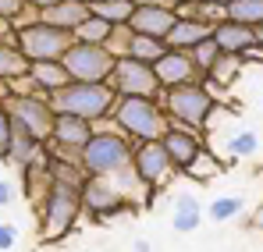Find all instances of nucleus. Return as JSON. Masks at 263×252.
<instances>
[{
  "label": "nucleus",
  "instance_id": "nucleus-35",
  "mask_svg": "<svg viewBox=\"0 0 263 252\" xmlns=\"http://www.w3.org/2000/svg\"><path fill=\"white\" fill-rule=\"evenodd\" d=\"M14 199H18V185H14L11 178H0V210L11 206Z\"/></svg>",
  "mask_w": 263,
  "mask_h": 252
},
{
  "label": "nucleus",
  "instance_id": "nucleus-20",
  "mask_svg": "<svg viewBox=\"0 0 263 252\" xmlns=\"http://www.w3.org/2000/svg\"><path fill=\"white\" fill-rule=\"evenodd\" d=\"M214 25H203V22H192V18H178V25L167 36V50H192L203 40H210Z\"/></svg>",
  "mask_w": 263,
  "mask_h": 252
},
{
  "label": "nucleus",
  "instance_id": "nucleus-5",
  "mask_svg": "<svg viewBox=\"0 0 263 252\" xmlns=\"http://www.w3.org/2000/svg\"><path fill=\"white\" fill-rule=\"evenodd\" d=\"M132 142L118 128H96L82 149V167L89 178H118L132 167Z\"/></svg>",
  "mask_w": 263,
  "mask_h": 252
},
{
  "label": "nucleus",
  "instance_id": "nucleus-28",
  "mask_svg": "<svg viewBox=\"0 0 263 252\" xmlns=\"http://www.w3.org/2000/svg\"><path fill=\"white\" fill-rule=\"evenodd\" d=\"M132 40H135V32H132L128 22H125V25H110V32H107V40H103V50L121 61V57H128Z\"/></svg>",
  "mask_w": 263,
  "mask_h": 252
},
{
  "label": "nucleus",
  "instance_id": "nucleus-16",
  "mask_svg": "<svg viewBox=\"0 0 263 252\" xmlns=\"http://www.w3.org/2000/svg\"><path fill=\"white\" fill-rule=\"evenodd\" d=\"M210 40L217 43L220 53H246L249 46H256V29H249V25H242V22L224 18V22L214 25Z\"/></svg>",
  "mask_w": 263,
  "mask_h": 252
},
{
  "label": "nucleus",
  "instance_id": "nucleus-17",
  "mask_svg": "<svg viewBox=\"0 0 263 252\" xmlns=\"http://www.w3.org/2000/svg\"><path fill=\"white\" fill-rule=\"evenodd\" d=\"M89 14H92V11H89L82 0H61V4L40 11V22H43V25H53V29H64V32L75 36V29L86 22Z\"/></svg>",
  "mask_w": 263,
  "mask_h": 252
},
{
  "label": "nucleus",
  "instance_id": "nucleus-39",
  "mask_svg": "<svg viewBox=\"0 0 263 252\" xmlns=\"http://www.w3.org/2000/svg\"><path fill=\"white\" fill-rule=\"evenodd\" d=\"M22 4H32V7L43 11V7H53V4H61V0H22Z\"/></svg>",
  "mask_w": 263,
  "mask_h": 252
},
{
  "label": "nucleus",
  "instance_id": "nucleus-2",
  "mask_svg": "<svg viewBox=\"0 0 263 252\" xmlns=\"http://www.w3.org/2000/svg\"><path fill=\"white\" fill-rule=\"evenodd\" d=\"M110 125L121 135H128L132 142H160L164 131L171 128V118L164 114L160 100H146V96H118Z\"/></svg>",
  "mask_w": 263,
  "mask_h": 252
},
{
  "label": "nucleus",
  "instance_id": "nucleus-21",
  "mask_svg": "<svg viewBox=\"0 0 263 252\" xmlns=\"http://www.w3.org/2000/svg\"><path fill=\"white\" fill-rule=\"evenodd\" d=\"M29 75L36 79V85L43 89L46 96L61 92L64 85L71 82V75H68V68H64L61 61H36V64H29Z\"/></svg>",
  "mask_w": 263,
  "mask_h": 252
},
{
  "label": "nucleus",
  "instance_id": "nucleus-25",
  "mask_svg": "<svg viewBox=\"0 0 263 252\" xmlns=\"http://www.w3.org/2000/svg\"><path fill=\"white\" fill-rule=\"evenodd\" d=\"M164 53H167V43L153 40V36H135L132 40V50H128L132 61H142V64H157Z\"/></svg>",
  "mask_w": 263,
  "mask_h": 252
},
{
  "label": "nucleus",
  "instance_id": "nucleus-10",
  "mask_svg": "<svg viewBox=\"0 0 263 252\" xmlns=\"http://www.w3.org/2000/svg\"><path fill=\"white\" fill-rule=\"evenodd\" d=\"M107 85L114 89V96H146V100L160 96V79H157L153 64H142V61H132V57H121L114 64Z\"/></svg>",
  "mask_w": 263,
  "mask_h": 252
},
{
  "label": "nucleus",
  "instance_id": "nucleus-12",
  "mask_svg": "<svg viewBox=\"0 0 263 252\" xmlns=\"http://www.w3.org/2000/svg\"><path fill=\"white\" fill-rule=\"evenodd\" d=\"M157 79H160V89H178V85H196L206 82V75L196 68L192 53L189 50H167L157 64H153Z\"/></svg>",
  "mask_w": 263,
  "mask_h": 252
},
{
  "label": "nucleus",
  "instance_id": "nucleus-4",
  "mask_svg": "<svg viewBox=\"0 0 263 252\" xmlns=\"http://www.w3.org/2000/svg\"><path fill=\"white\" fill-rule=\"evenodd\" d=\"M160 107L171 118V125L192 128V131H206L214 110H217V96L203 82L196 85H178V89H160Z\"/></svg>",
  "mask_w": 263,
  "mask_h": 252
},
{
  "label": "nucleus",
  "instance_id": "nucleus-27",
  "mask_svg": "<svg viewBox=\"0 0 263 252\" xmlns=\"http://www.w3.org/2000/svg\"><path fill=\"white\" fill-rule=\"evenodd\" d=\"M228 18L231 22H242L249 29H260L263 25V0H235L228 7Z\"/></svg>",
  "mask_w": 263,
  "mask_h": 252
},
{
  "label": "nucleus",
  "instance_id": "nucleus-19",
  "mask_svg": "<svg viewBox=\"0 0 263 252\" xmlns=\"http://www.w3.org/2000/svg\"><path fill=\"white\" fill-rule=\"evenodd\" d=\"M203 220H206V210H203V203H199L196 196L181 192V196L175 199V217H171V227H175L178 235H189V231H196Z\"/></svg>",
  "mask_w": 263,
  "mask_h": 252
},
{
  "label": "nucleus",
  "instance_id": "nucleus-23",
  "mask_svg": "<svg viewBox=\"0 0 263 252\" xmlns=\"http://www.w3.org/2000/svg\"><path fill=\"white\" fill-rule=\"evenodd\" d=\"M18 75H29V61L22 57L18 40L7 36V40H0V79L11 82V79H18Z\"/></svg>",
  "mask_w": 263,
  "mask_h": 252
},
{
  "label": "nucleus",
  "instance_id": "nucleus-26",
  "mask_svg": "<svg viewBox=\"0 0 263 252\" xmlns=\"http://www.w3.org/2000/svg\"><path fill=\"white\" fill-rule=\"evenodd\" d=\"M96 18H103L107 25H125L132 18V11H135V4L132 0H103V4H96V7H89Z\"/></svg>",
  "mask_w": 263,
  "mask_h": 252
},
{
  "label": "nucleus",
  "instance_id": "nucleus-33",
  "mask_svg": "<svg viewBox=\"0 0 263 252\" xmlns=\"http://www.w3.org/2000/svg\"><path fill=\"white\" fill-rule=\"evenodd\" d=\"M7 142H11V110L0 103V160L7 157Z\"/></svg>",
  "mask_w": 263,
  "mask_h": 252
},
{
  "label": "nucleus",
  "instance_id": "nucleus-34",
  "mask_svg": "<svg viewBox=\"0 0 263 252\" xmlns=\"http://www.w3.org/2000/svg\"><path fill=\"white\" fill-rule=\"evenodd\" d=\"M14 245H18V227L7 224V220H0V252H11Z\"/></svg>",
  "mask_w": 263,
  "mask_h": 252
},
{
  "label": "nucleus",
  "instance_id": "nucleus-43",
  "mask_svg": "<svg viewBox=\"0 0 263 252\" xmlns=\"http://www.w3.org/2000/svg\"><path fill=\"white\" fill-rule=\"evenodd\" d=\"M256 46H263V25L256 29Z\"/></svg>",
  "mask_w": 263,
  "mask_h": 252
},
{
  "label": "nucleus",
  "instance_id": "nucleus-29",
  "mask_svg": "<svg viewBox=\"0 0 263 252\" xmlns=\"http://www.w3.org/2000/svg\"><path fill=\"white\" fill-rule=\"evenodd\" d=\"M242 210H246L242 196H217V199L206 206V217H210L214 224H224V220H235Z\"/></svg>",
  "mask_w": 263,
  "mask_h": 252
},
{
  "label": "nucleus",
  "instance_id": "nucleus-1",
  "mask_svg": "<svg viewBox=\"0 0 263 252\" xmlns=\"http://www.w3.org/2000/svg\"><path fill=\"white\" fill-rule=\"evenodd\" d=\"M36 210V231H40V242L43 245H57L64 242L79 220H82V199H79V188H68V185H50L46 196L32 206Z\"/></svg>",
  "mask_w": 263,
  "mask_h": 252
},
{
  "label": "nucleus",
  "instance_id": "nucleus-9",
  "mask_svg": "<svg viewBox=\"0 0 263 252\" xmlns=\"http://www.w3.org/2000/svg\"><path fill=\"white\" fill-rule=\"evenodd\" d=\"M61 64L68 68L71 82H107L118 57H110L103 46H92V43H71Z\"/></svg>",
  "mask_w": 263,
  "mask_h": 252
},
{
  "label": "nucleus",
  "instance_id": "nucleus-30",
  "mask_svg": "<svg viewBox=\"0 0 263 252\" xmlns=\"http://www.w3.org/2000/svg\"><path fill=\"white\" fill-rule=\"evenodd\" d=\"M107 32H110V25L103 22V18H96V14H89L86 22L75 29V43H92V46H103L107 40Z\"/></svg>",
  "mask_w": 263,
  "mask_h": 252
},
{
  "label": "nucleus",
  "instance_id": "nucleus-44",
  "mask_svg": "<svg viewBox=\"0 0 263 252\" xmlns=\"http://www.w3.org/2000/svg\"><path fill=\"white\" fill-rule=\"evenodd\" d=\"M82 4H86V7H96V4H103V0H82Z\"/></svg>",
  "mask_w": 263,
  "mask_h": 252
},
{
  "label": "nucleus",
  "instance_id": "nucleus-15",
  "mask_svg": "<svg viewBox=\"0 0 263 252\" xmlns=\"http://www.w3.org/2000/svg\"><path fill=\"white\" fill-rule=\"evenodd\" d=\"M50 185H53V178H50V160H46V153H40L36 160H29V164L18 167V188H22V196H25L32 206L46 196Z\"/></svg>",
  "mask_w": 263,
  "mask_h": 252
},
{
  "label": "nucleus",
  "instance_id": "nucleus-13",
  "mask_svg": "<svg viewBox=\"0 0 263 252\" xmlns=\"http://www.w3.org/2000/svg\"><path fill=\"white\" fill-rule=\"evenodd\" d=\"M160 146H164V153L171 157V164H175V170L181 174V170H185L189 164H192V160H196V157H199V149H203L206 142H203V131H192V128L171 125L167 131H164Z\"/></svg>",
  "mask_w": 263,
  "mask_h": 252
},
{
  "label": "nucleus",
  "instance_id": "nucleus-3",
  "mask_svg": "<svg viewBox=\"0 0 263 252\" xmlns=\"http://www.w3.org/2000/svg\"><path fill=\"white\" fill-rule=\"evenodd\" d=\"M50 103L57 114H71V118L100 125V121H110L118 96L107 82H68L61 92L50 96Z\"/></svg>",
  "mask_w": 263,
  "mask_h": 252
},
{
  "label": "nucleus",
  "instance_id": "nucleus-41",
  "mask_svg": "<svg viewBox=\"0 0 263 252\" xmlns=\"http://www.w3.org/2000/svg\"><path fill=\"white\" fill-rule=\"evenodd\" d=\"M135 252H149V242H146V238H139V242H135Z\"/></svg>",
  "mask_w": 263,
  "mask_h": 252
},
{
  "label": "nucleus",
  "instance_id": "nucleus-24",
  "mask_svg": "<svg viewBox=\"0 0 263 252\" xmlns=\"http://www.w3.org/2000/svg\"><path fill=\"white\" fill-rule=\"evenodd\" d=\"M46 160H50V178H53V185H68V188H79V192H82V185H86V178H89L82 164H75V160H57V157H50V153H46Z\"/></svg>",
  "mask_w": 263,
  "mask_h": 252
},
{
  "label": "nucleus",
  "instance_id": "nucleus-8",
  "mask_svg": "<svg viewBox=\"0 0 263 252\" xmlns=\"http://www.w3.org/2000/svg\"><path fill=\"white\" fill-rule=\"evenodd\" d=\"M14 40H18L22 57H25L29 64H36V61H61V57L68 53V46L75 43V36L64 32V29H53V25L36 22V25H29V29H18Z\"/></svg>",
  "mask_w": 263,
  "mask_h": 252
},
{
  "label": "nucleus",
  "instance_id": "nucleus-40",
  "mask_svg": "<svg viewBox=\"0 0 263 252\" xmlns=\"http://www.w3.org/2000/svg\"><path fill=\"white\" fill-rule=\"evenodd\" d=\"M203 4H214V7H224V11H228V7H231L235 0H203Z\"/></svg>",
  "mask_w": 263,
  "mask_h": 252
},
{
  "label": "nucleus",
  "instance_id": "nucleus-31",
  "mask_svg": "<svg viewBox=\"0 0 263 252\" xmlns=\"http://www.w3.org/2000/svg\"><path fill=\"white\" fill-rule=\"evenodd\" d=\"M260 149V139H256V131H235L231 139H228V153L235 157V160H249L253 153Z\"/></svg>",
  "mask_w": 263,
  "mask_h": 252
},
{
  "label": "nucleus",
  "instance_id": "nucleus-36",
  "mask_svg": "<svg viewBox=\"0 0 263 252\" xmlns=\"http://www.w3.org/2000/svg\"><path fill=\"white\" fill-rule=\"evenodd\" d=\"M22 7H25V4H22V0H0V14H4V18H7V22H14V18H18V11H22Z\"/></svg>",
  "mask_w": 263,
  "mask_h": 252
},
{
  "label": "nucleus",
  "instance_id": "nucleus-6",
  "mask_svg": "<svg viewBox=\"0 0 263 252\" xmlns=\"http://www.w3.org/2000/svg\"><path fill=\"white\" fill-rule=\"evenodd\" d=\"M79 199H82V217H89L92 224H103V220H114V217L142 210V206H139L132 196H125L110 178H86Z\"/></svg>",
  "mask_w": 263,
  "mask_h": 252
},
{
  "label": "nucleus",
  "instance_id": "nucleus-22",
  "mask_svg": "<svg viewBox=\"0 0 263 252\" xmlns=\"http://www.w3.org/2000/svg\"><path fill=\"white\" fill-rule=\"evenodd\" d=\"M189 181H196V185H210V181H217L220 174H224V160H217V153L214 149H199V157L189 164V167L181 170Z\"/></svg>",
  "mask_w": 263,
  "mask_h": 252
},
{
  "label": "nucleus",
  "instance_id": "nucleus-14",
  "mask_svg": "<svg viewBox=\"0 0 263 252\" xmlns=\"http://www.w3.org/2000/svg\"><path fill=\"white\" fill-rule=\"evenodd\" d=\"M128 25H132L135 36H153V40L167 43L171 29L178 25V11L175 7H135Z\"/></svg>",
  "mask_w": 263,
  "mask_h": 252
},
{
  "label": "nucleus",
  "instance_id": "nucleus-42",
  "mask_svg": "<svg viewBox=\"0 0 263 252\" xmlns=\"http://www.w3.org/2000/svg\"><path fill=\"white\" fill-rule=\"evenodd\" d=\"M7 96H11V92H7V82H4V79H0V103H4V100H7Z\"/></svg>",
  "mask_w": 263,
  "mask_h": 252
},
{
  "label": "nucleus",
  "instance_id": "nucleus-45",
  "mask_svg": "<svg viewBox=\"0 0 263 252\" xmlns=\"http://www.w3.org/2000/svg\"><path fill=\"white\" fill-rule=\"evenodd\" d=\"M171 4H175V11H178V7H181V4H189V0H171Z\"/></svg>",
  "mask_w": 263,
  "mask_h": 252
},
{
  "label": "nucleus",
  "instance_id": "nucleus-38",
  "mask_svg": "<svg viewBox=\"0 0 263 252\" xmlns=\"http://www.w3.org/2000/svg\"><path fill=\"white\" fill-rule=\"evenodd\" d=\"M7 36H14V29H11V22L0 14V40H7Z\"/></svg>",
  "mask_w": 263,
  "mask_h": 252
},
{
  "label": "nucleus",
  "instance_id": "nucleus-11",
  "mask_svg": "<svg viewBox=\"0 0 263 252\" xmlns=\"http://www.w3.org/2000/svg\"><path fill=\"white\" fill-rule=\"evenodd\" d=\"M4 107L11 110V118H14V121H22V125L29 128L43 146L50 142L53 118H57V110H53L50 96H7V100H4Z\"/></svg>",
  "mask_w": 263,
  "mask_h": 252
},
{
  "label": "nucleus",
  "instance_id": "nucleus-37",
  "mask_svg": "<svg viewBox=\"0 0 263 252\" xmlns=\"http://www.w3.org/2000/svg\"><path fill=\"white\" fill-rule=\"evenodd\" d=\"M249 227H253L256 235H263V199L253 206V213H249Z\"/></svg>",
  "mask_w": 263,
  "mask_h": 252
},
{
  "label": "nucleus",
  "instance_id": "nucleus-32",
  "mask_svg": "<svg viewBox=\"0 0 263 252\" xmlns=\"http://www.w3.org/2000/svg\"><path fill=\"white\" fill-rule=\"evenodd\" d=\"M189 53H192V61H196V68H199L203 75H206V71L214 68V61L220 57V50H217V43H214V40H203L199 46H192Z\"/></svg>",
  "mask_w": 263,
  "mask_h": 252
},
{
  "label": "nucleus",
  "instance_id": "nucleus-7",
  "mask_svg": "<svg viewBox=\"0 0 263 252\" xmlns=\"http://www.w3.org/2000/svg\"><path fill=\"white\" fill-rule=\"evenodd\" d=\"M132 170H135V178L142 181V188L149 192V206H153L157 192L178 174L175 164H171V157L164 153L160 142H135V146H132Z\"/></svg>",
  "mask_w": 263,
  "mask_h": 252
},
{
  "label": "nucleus",
  "instance_id": "nucleus-18",
  "mask_svg": "<svg viewBox=\"0 0 263 252\" xmlns=\"http://www.w3.org/2000/svg\"><path fill=\"white\" fill-rule=\"evenodd\" d=\"M40 153H43V142H40V139H36L25 125H22V121H14V118H11V142H7V157H4V164L22 167V164L36 160Z\"/></svg>",
  "mask_w": 263,
  "mask_h": 252
}]
</instances>
